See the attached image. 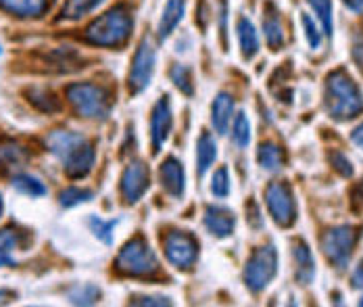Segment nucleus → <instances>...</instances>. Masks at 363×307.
<instances>
[{"instance_id":"1","label":"nucleus","mask_w":363,"mask_h":307,"mask_svg":"<svg viewBox=\"0 0 363 307\" xmlns=\"http://www.w3.org/2000/svg\"><path fill=\"white\" fill-rule=\"evenodd\" d=\"M134 30V15L125 4H117L99 15L84 32V40L92 46L117 48L123 46Z\"/></svg>"},{"instance_id":"2","label":"nucleus","mask_w":363,"mask_h":307,"mask_svg":"<svg viewBox=\"0 0 363 307\" xmlns=\"http://www.w3.org/2000/svg\"><path fill=\"white\" fill-rule=\"evenodd\" d=\"M324 103L330 117L338 121H349L363 113L362 90L345 69H336L328 76Z\"/></svg>"},{"instance_id":"3","label":"nucleus","mask_w":363,"mask_h":307,"mask_svg":"<svg viewBox=\"0 0 363 307\" xmlns=\"http://www.w3.org/2000/svg\"><path fill=\"white\" fill-rule=\"evenodd\" d=\"M65 96L73 107V111L84 119H107L113 107L107 88L90 82H75L65 90Z\"/></svg>"},{"instance_id":"4","label":"nucleus","mask_w":363,"mask_h":307,"mask_svg":"<svg viewBox=\"0 0 363 307\" xmlns=\"http://www.w3.org/2000/svg\"><path fill=\"white\" fill-rule=\"evenodd\" d=\"M115 269L121 276H130V278H146L157 274L159 262L145 236H134L119 249L115 257Z\"/></svg>"},{"instance_id":"5","label":"nucleus","mask_w":363,"mask_h":307,"mask_svg":"<svg viewBox=\"0 0 363 307\" xmlns=\"http://www.w3.org/2000/svg\"><path fill=\"white\" fill-rule=\"evenodd\" d=\"M278 272V251L274 245L257 247L245 266V284L251 293H261L269 286Z\"/></svg>"},{"instance_id":"6","label":"nucleus","mask_w":363,"mask_h":307,"mask_svg":"<svg viewBox=\"0 0 363 307\" xmlns=\"http://www.w3.org/2000/svg\"><path fill=\"white\" fill-rule=\"evenodd\" d=\"M359 232L353 226H334L322 236V251L326 259L338 269H345L351 262V255L357 247Z\"/></svg>"},{"instance_id":"7","label":"nucleus","mask_w":363,"mask_h":307,"mask_svg":"<svg viewBox=\"0 0 363 307\" xmlns=\"http://www.w3.org/2000/svg\"><path fill=\"white\" fill-rule=\"evenodd\" d=\"M167 262L176 269H190L199 259V240L186 230H169L163 238Z\"/></svg>"},{"instance_id":"8","label":"nucleus","mask_w":363,"mask_h":307,"mask_svg":"<svg viewBox=\"0 0 363 307\" xmlns=\"http://www.w3.org/2000/svg\"><path fill=\"white\" fill-rule=\"evenodd\" d=\"M265 203H267V211L272 216V220L282 226V228H291L296 222V203L292 196L291 186L286 182H272L265 189Z\"/></svg>"},{"instance_id":"9","label":"nucleus","mask_w":363,"mask_h":307,"mask_svg":"<svg viewBox=\"0 0 363 307\" xmlns=\"http://www.w3.org/2000/svg\"><path fill=\"white\" fill-rule=\"evenodd\" d=\"M155 67H157V50H155L152 42L145 38L138 44L134 59H132V67L128 74V90L132 94H138V92L146 90L150 79H152Z\"/></svg>"},{"instance_id":"10","label":"nucleus","mask_w":363,"mask_h":307,"mask_svg":"<svg viewBox=\"0 0 363 307\" xmlns=\"http://www.w3.org/2000/svg\"><path fill=\"white\" fill-rule=\"evenodd\" d=\"M150 186V172L146 167V163L143 161H132L123 174H121V180H119V191H121V196L128 205L132 203H138L145 192L148 191Z\"/></svg>"},{"instance_id":"11","label":"nucleus","mask_w":363,"mask_h":307,"mask_svg":"<svg viewBox=\"0 0 363 307\" xmlns=\"http://www.w3.org/2000/svg\"><path fill=\"white\" fill-rule=\"evenodd\" d=\"M174 128V113H172V103L167 96H161L157 105L150 111V140H152V151L159 153L161 147L167 143L169 134Z\"/></svg>"},{"instance_id":"12","label":"nucleus","mask_w":363,"mask_h":307,"mask_svg":"<svg viewBox=\"0 0 363 307\" xmlns=\"http://www.w3.org/2000/svg\"><path fill=\"white\" fill-rule=\"evenodd\" d=\"M159 180L165 192L174 199H182L186 192V174H184V165L176 157H167L161 167H159Z\"/></svg>"},{"instance_id":"13","label":"nucleus","mask_w":363,"mask_h":307,"mask_svg":"<svg viewBox=\"0 0 363 307\" xmlns=\"http://www.w3.org/2000/svg\"><path fill=\"white\" fill-rule=\"evenodd\" d=\"M94 157H96L94 147H92L88 140H84V143H82V145L63 161L67 178H72V180L86 178V176L90 174V169L94 167Z\"/></svg>"},{"instance_id":"14","label":"nucleus","mask_w":363,"mask_h":307,"mask_svg":"<svg viewBox=\"0 0 363 307\" xmlns=\"http://www.w3.org/2000/svg\"><path fill=\"white\" fill-rule=\"evenodd\" d=\"M205 228L211 232L213 236L218 238H228L234 234V228H236V216L225 209V207H216V205H209L207 211H205Z\"/></svg>"},{"instance_id":"15","label":"nucleus","mask_w":363,"mask_h":307,"mask_svg":"<svg viewBox=\"0 0 363 307\" xmlns=\"http://www.w3.org/2000/svg\"><path fill=\"white\" fill-rule=\"evenodd\" d=\"M30 161V151L13 138H0V172H19Z\"/></svg>"},{"instance_id":"16","label":"nucleus","mask_w":363,"mask_h":307,"mask_svg":"<svg viewBox=\"0 0 363 307\" xmlns=\"http://www.w3.org/2000/svg\"><path fill=\"white\" fill-rule=\"evenodd\" d=\"M86 138L79 132H72V130H55L46 136V147L48 151L59 157L61 161H65L69 155L84 143Z\"/></svg>"},{"instance_id":"17","label":"nucleus","mask_w":363,"mask_h":307,"mask_svg":"<svg viewBox=\"0 0 363 307\" xmlns=\"http://www.w3.org/2000/svg\"><path fill=\"white\" fill-rule=\"evenodd\" d=\"M50 6V0H0V11L17 19H40Z\"/></svg>"},{"instance_id":"18","label":"nucleus","mask_w":363,"mask_h":307,"mask_svg":"<svg viewBox=\"0 0 363 307\" xmlns=\"http://www.w3.org/2000/svg\"><path fill=\"white\" fill-rule=\"evenodd\" d=\"M292 257H294V276L296 282H301L303 286L311 284L313 276H315V262H313V253L305 242H294L292 245Z\"/></svg>"},{"instance_id":"19","label":"nucleus","mask_w":363,"mask_h":307,"mask_svg":"<svg viewBox=\"0 0 363 307\" xmlns=\"http://www.w3.org/2000/svg\"><path fill=\"white\" fill-rule=\"evenodd\" d=\"M184 13H186V0H167V4L163 6V13H161L159 26H157L159 38H169L176 32V28L184 19Z\"/></svg>"},{"instance_id":"20","label":"nucleus","mask_w":363,"mask_h":307,"mask_svg":"<svg viewBox=\"0 0 363 307\" xmlns=\"http://www.w3.org/2000/svg\"><path fill=\"white\" fill-rule=\"evenodd\" d=\"M263 32H265L267 46L272 50H280L284 46V28L280 21V13L276 11L274 4H267L263 9Z\"/></svg>"},{"instance_id":"21","label":"nucleus","mask_w":363,"mask_h":307,"mask_svg":"<svg viewBox=\"0 0 363 307\" xmlns=\"http://www.w3.org/2000/svg\"><path fill=\"white\" fill-rule=\"evenodd\" d=\"M234 116V99L228 92H219L211 105V125L218 134H225Z\"/></svg>"},{"instance_id":"22","label":"nucleus","mask_w":363,"mask_h":307,"mask_svg":"<svg viewBox=\"0 0 363 307\" xmlns=\"http://www.w3.org/2000/svg\"><path fill=\"white\" fill-rule=\"evenodd\" d=\"M218 159V145L209 132H203L196 140V174L205 176Z\"/></svg>"},{"instance_id":"23","label":"nucleus","mask_w":363,"mask_h":307,"mask_svg":"<svg viewBox=\"0 0 363 307\" xmlns=\"http://www.w3.org/2000/svg\"><path fill=\"white\" fill-rule=\"evenodd\" d=\"M236 36H238V44H240V52L247 61H251L255 55L259 52V36L255 30L253 21L247 17H240L236 23Z\"/></svg>"},{"instance_id":"24","label":"nucleus","mask_w":363,"mask_h":307,"mask_svg":"<svg viewBox=\"0 0 363 307\" xmlns=\"http://www.w3.org/2000/svg\"><path fill=\"white\" fill-rule=\"evenodd\" d=\"M23 245V232L13 226L0 228V268L2 266H15L13 253Z\"/></svg>"},{"instance_id":"25","label":"nucleus","mask_w":363,"mask_h":307,"mask_svg":"<svg viewBox=\"0 0 363 307\" xmlns=\"http://www.w3.org/2000/svg\"><path fill=\"white\" fill-rule=\"evenodd\" d=\"M257 161L265 172H278L284 163L282 149L274 143H263L257 151Z\"/></svg>"},{"instance_id":"26","label":"nucleus","mask_w":363,"mask_h":307,"mask_svg":"<svg viewBox=\"0 0 363 307\" xmlns=\"http://www.w3.org/2000/svg\"><path fill=\"white\" fill-rule=\"evenodd\" d=\"M105 0H67L63 11H61V19H69L77 21L82 17H88L90 13H94Z\"/></svg>"},{"instance_id":"27","label":"nucleus","mask_w":363,"mask_h":307,"mask_svg":"<svg viewBox=\"0 0 363 307\" xmlns=\"http://www.w3.org/2000/svg\"><path fill=\"white\" fill-rule=\"evenodd\" d=\"M13 189L21 192V194H26V196H32V199L46 194V186L40 182V178L30 176V174H15L13 176Z\"/></svg>"},{"instance_id":"28","label":"nucleus","mask_w":363,"mask_h":307,"mask_svg":"<svg viewBox=\"0 0 363 307\" xmlns=\"http://www.w3.org/2000/svg\"><path fill=\"white\" fill-rule=\"evenodd\" d=\"M28 101L36 107L38 111H42V113H57L59 109H61V105H59V101L48 92V90H40V88H34V90H30L28 92Z\"/></svg>"},{"instance_id":"29","label":"nucleus","mask_w":363,"mask_h":307,"mask_svg":"<svg viewBox=\"0 0 363 307\" xmlns=\"http://www.w3.org/2000/svg\"><path fill=\"white\" fill-rule=\"evenodd\" d=\"M169 79L174 82V86L180 90L182 94L186 96H192L194 94V84H192V74H190V67L176 63L172 69H169Z\"/></svg>"},{"instance_id":"30","label":"nucleus","mask_w":363,"mask_h":307,"mask_svg":"<svg viewBox=\"0 0 363 307\" xmlns=\"http://www.w3.org/2000/svg\"><path fill=\"white\" fill-rule=\"evenodd\" d=\"M92 199H94V192L88 191V189H79V186H67L65 191L59 192V203L65 209H72L75 205L88 203Z\"/></svg>"},{"instance_id":"31","label":"nucleus","mask_w":363,"mask_h":307,"mask_svg":"<svg viewBox=\"0 0 363 307\" xmlns=\"http://www.w3.org/2000/svg\"><path fill=\"white\" fill-rule=\"evenodd\" d=\"M232 143L238 149H247L251 143V121L245 113H238L232 125Z\"/></svg>"},{"instance_id":"32","label":"nucleus","mask_w":363,"mask_h":307,"mask_svg":"<svg viewBox=\"0 0 363 307\" xmlns=\"http://www.w3.org/2000/svg\"><path fill=\"white\" fill-rule=\"evenodd\" d=\"M311 11L315 13L318 21L322 23V30L326 36H332L334 21H332V0H307Z\"/></svg>"},{"instance_id":"33","label":"nucleus","mask_w":363,"mask_h":307,"mask_svg":"<svg viewBox=\"0 0 363 307\" xmlns=\"http://www.w3.org/2000/svg\"><path fill=\"white\" fill-rule=\"evenodd\" d=\"M101 299V291L94 284H77L69 291V301L75 306H92Z\"/></svg>"},{"instance_id":"34","label":"nucleus","mask_w":363,"mask_h":307,"mask_svg":"<svg viewBox=\"0 0 363 307\" xmlns=\"http://www.w3.org/2000/svg\"><path fill=\"white\" fill-rule=\"evenodd\" d=\"M88 224H90L92 234H94L101 242L111 245V240H113V230H115V226H117L115 220H101V218L92 216V218L88 220Z\"/></svg>"},{"instance_id":"35","label":"nucleus","mask_w":363,"mask_h":307,"mask_svg":"<svg viewBox=\"0 0 363 307\" xmlns=\"http://www.w3.org/2000/svg\"><path fill=\"white\" fill-rule=\"evenodd\" d=\"M230 189H232L230 186V172H228V167H219L213 174V180H211V192L218 199H225L230 194Z\"/></svg>"},{"instance_id":"36","label":"nucleus","mask_w":363,"mask_h":307,"mask_svg":"<svg viewBox=\"0 0 363 307\" xmlns=\"http://www.w3.org/2000/svg\"><path fill=\"white\" fill-rule=\"evenodd\" d=\"M328 161L332 163V167H334L342 178H353L355 169H353V163H351V159H349L347 155L340 153V151H332V153L328 155Z\"/></svg>"},{"instance_id":"37","label":"nucleus","mask_w":363,"mask_h":307,"mask_svg":"<svg viewBox=\"0 0 363 307\" xmlns=\"http://www.w3.org/2000/svg\"><path fill=\"white\" fill-rule=\"evenodd\" d=\"M301 23H303V30H305V36H307L309 46H311V48H320V44H322V32H320V28L315 26V21H313L309 15H303V17H301Z\"/></svg>"},{"instance_id":"38","label":"nucleus","mask_w":363,"mask_h":307,"mask_svg":"<svg viewBox=\"0 0 363 307\" xmlns=\"http://www.w3.org/2000/svg\"><path fill=\"white\" fill-rule=\"evenodd\" d=\"M351 55H353V61H355V65L359 67L363 72V32L362 34H357L355 38H353V48H351Z\"/></svg>"},{"instance_id":"39","label":"nucleus","mask_w":363,"mask_h":307,"mask_svg":"<svg viewBox=\"0 0 363 307\" xmlns=\"http://www.w3.org/2000/svg\"><path fill=\"white\" fill-rule=\"evenodd\" d=\"M247 220H249V224L253 226V228H259L261 224H263V218H261V211H259V207L255 205L253 201L247 205Z\"/></svg>"},{"instance_id":"40","label":"nucleus","mask_w":363,"mask_h":307,"mask_svg":"<svg viewBox=\"0 0 363 307\" xmlns=\"http://www.w3.org/2000/svg\"><path fill=\"white\" fill-rule=\"evenodd\" d=\"M351 207H353V211H362L363 209V182L351 189Z\"/></svg>"},{"instance_id":"41","label":"nucleus","mask_w":363,"mask_h":307,"mask_svg":"<svg viewBox=\"0 0 363 307\" xmlns=\"http://www.w3.org/2000/svg\"><path fill=\"white\" fill-rule=\"evenodd\" d=\"M157 297H136L134 306H172V301H155Z\"/></svg>"},{"instance_id":"42","label":"nucleus","mask_w":363,"mask_h":307,"mask_svg":"<svg viewBox=\"0 0 363 307\" xmlns=\"http://www.w3.org/2000/svg\"><path fill=\"white\" fill-rule=\"evenodd\" d=\"M351 282H353V289L357 291H363V262L355 268L353 276H351Z\"/></svg>"},{"instance_id":"43","label":"nucleus","mask_w":363,"mask_h":307,"mask_svg":"<svg viewBox=\"0 0 363 307\" xmlns=\"http://www.w3.org/2000/svg\"><path fill=\"white\" fill-rule=\"evenodd\" d=\"M345 2V6L349 9V11H353V13H363V0H342Z\"/></svg>"},{"instance_id":"44","label":"nucleus","mask_w":363,"mask_h":307,"mask_svg":"<svg viewBox=\"0 0 363 307\" xmlns=\"http://www.w3.org/2000/svg\"><path fill=\"white\" fill-rule=\"evenodd\" d=\"M351 140L359 147V149H363V123L362 125H357L355 130H353V134H351Z\"/></svg>"},{"instance_id":"45","label":"nucleus","mask_w":363,"mask_h":307,"mask_svg":"<svg viewBox=\"0 0 363 307\" xmlns=\"http://www.w3.org/2000/svg\"><path fill=\"white\" fill-rule=\"evenodd\" d=\"M15 297H17V295H15L13 291H4V289H2V291H0V306H2V303H11Z\"/></svg>"},{"instance_id":"46","label":"nucleus","mask_w":363,"mask_h":307,"mask_svg":"<svg viewBox=\"0 0 363 307\" xmlns=\"http://www.w3.org/2000/svg\"><path fill=\"white\" fill-rule=\"evenodd\" d=\"M0 211H2V201H0Z\"/></svg>"},{"instance_id":"47","label":"nucleus","mask_w":363,"mask_h":307,"mask_svg":"<svg viewBox=\"0 0 363 307\" xmlns=\"http://www.w3.org/2000/svg\"><path fill=\"white\" fill-rule=\"evenodd\" d=\"M359 303H362V306H363V297H362V301H359Z\"/></svg>"},{"instance_id":"48","label":"nucleus","mask_w":363,"mask_h":307,"mask_svg":"<svg viewBox=\"0 0 363 307\" xmlns=\"http://www.w3.org/2000/svg\"><path fill=\"white\" fill-rule=\"evenodd\" d=\"M0 55H2V48H0Z\"/></svg>"}]
</instances>
